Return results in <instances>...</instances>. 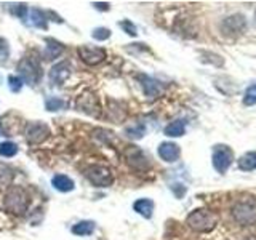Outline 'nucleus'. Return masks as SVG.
I'll use <instances>...</instances> for the list:
<instances>
[{
  "instance_id": "f257e3e1",
  "label": "nucleus",
  "mask_w": 256,
  "mask_h": 240,
  "mask_svg": "<svg viewBox=\"0 0 256 240\" xmlns=\"http://www.w3.org/2000/svg\"><path fill=\"white\" fill-rule=\"evenodd\" d=\"M5 210L10 212L12 214L21 216L28 212L29 206V196L21 186H12L6 190L5 200H4Z\"/></svg>"
},
{
  "instance_id": "f03ea898",
  "label": "nucleus",
  "mask_w": 256,
  "mask_h": 240,
  "mask_svg": "<svg viewBox=\"0 0 256 240\" xmlns=\"http://www.w3.org/2000/svg\"><path fill=\"white\" fill-rule=\"evenodd\" d=\"M186 222L190 229L197 232H208L214 229V226L218 224V216L206 208H197V210L189 213Z\"/></svg>"
},
{
  "instance_id": "7ed1b4c3",
  "label": "nucleus",
  "mask_w": 256,
  "mask_h": 240,
  "mask_svg": "<svg viewBox=\"0 0 256 240\" xmlns=\"http://www.w3.org/2000/svg\"><path fill=\"white\" fill-rule=\"evenodd\" d=\"M232 216L242 226H252L256 222V200L242 198L232 206Z\"/></svg>"
},
{
  "instance_id": "20e7f679",
  "label": "nucleus",
  "mask_w": 256,
  "mask_h": 240,
  "mask_svg": "<svg viewBox=\"0 0 256 240\" xmlns=\"http://www.w3.org/2000/svg\"><path fill=\"white\" fill-rule=\"evenodd\" d=\"M18 72L22 82L29 85H37L44 76V70L40 62L34 58H24L18 62Z\"/></svg>"
},
{
  "instance_id": "39448f33",
  "label": "nucleus",
  "mask_w": 256,
  "mask_h": 240,
  "mask_svg": "<svg viewBox=\"0 0 256 240\" xmlns=\"http://www.w3.org/2000/svg\"><path fill=\"white\" fill-rule=\"evenodd\" d=\"M85 178L90 181L96 188H109L114 182V174H112L110 168L102 165H90L85 168Z\"/></svg>"
},
{
  "instance_id": "423d86ee",
  "label": "nucleus",
  "mask_w": 256,
  "mask_h": 240,
  "mask_svg": "<svg viewBox=\"0 0 256 240\" xmlns=\"http://www.w3.org/2000/svg\"><path fill=\"white\" fill-rule=\"evenodd\" d=\"M212 162H213L214 170L224 174L230 168L232 162H234V152H232V149L226 146V144H216L213 149Z\"/></svg>"
},
{
  "instance_id": "0eeeda50",
  "label": "nucleus",
  "mask_w": 256,
  "mask_h": 240,
  "mask_svg": "<svg viewBox=\"0 0 256 240\" xmlns=\"http://www.w3.org/2000/svg\"><path fill=\"white\" fill-rule=\"evenodd\" d=\"M76 108L80 112H84V114L92 116V117H98L100 112H101L98 96H96L94 93H92V92H85L84 94H80L77 98Z\"/></svg>"
},
{
  "instance_id": "6e6552de",
  "label": "nucleus",
  "mask_w": 256,
  "mask_h": 240,
  "mask_svg": "<svg viewBox=\"0 0 256 240\" xmlns=\"http://www.w3.org/2000/svg\"><path fill=\"white\" fill-rule=\"evenodd\" d=\"M50 138V128H48L46 124L44 122H30L26 126V140L29 141V144H42L44 141H46Z\"/></svg>"
},
{
  "instance_id": "1a4fd4ad",
  "label": "nucleus",
  "mask_w": 256,
  "mask_h": 240,
  "mask_svg": "<svg viewBox=\"0 0 256 240\" xmlns=\"http://www.w3.org/2000/svg\"><path fill=\"white\" fill-rule=\"evenodd\" d=\"M78 58L82 60L88 66H96V64H101L106 60V52L100 46H90V45H80L77 48Z\"/></svg>"
},
{
  "instance_id": "9d476101",
  "label": "nucleus",
  "mask_w": 256,
  "mask_h": 240,
  "mask_svg": "<svg viewBox=\"0 0 256 240\" xmlns=\"http://www.w3.org/2000/svg\"><path fill=\"white\" fill-rule=\"evenodd\" d=\"M72 74V66L69 61H61L50 69L48 72V78L53 85H62Z\"/></svg>"
},
{
  "instance_id": "9b49d317",
  "label": "nucleus",
  "mask_w": 256,
  "mask_h": 240,
  "mask_svg": "<svg viewBox=\"0 0 256 240\" xmlns=\"http://www.w3.org/2000/svg\"><path fill=\"white\" fill-rule=\"evenodd\" d=\"M124 156L126 158V164L136 168V170H144L149 165V158L144 156V152L140 148L128 146L124 152Z\"/></svg>"
},
{
  "instance_id": "f8f14e48",
  "label": "nucleus",
  "mask_w": 256,
  "mask_h": 240,
  "mask_svg": "<svg viewBox=\"0 0 256 240\" xmlns=\"http://www.w3.org/2000/svg\"><path fill=\"white\" fill-rule=\"evenodd\" d=\"M22 126V120L16 116V114H6L0 118V133L4 136H14L21 132Z\"/></svg>"
},
{
  "instance_id": "ddd939ff",
  "label": "nucleus",
  "mask_w": 256,
  "mask_h": 240,
  "mask_svg": "<svg viewBox=\"0 0 256 240\" xmlns=\"http://www.w3.org/2000/svg\"><path fill=\"white\" fill-rule=\"evenodd\" d=\"M245 28H246V21L242 14L229 16L222 22V32L226 36H238L245 30Z\"/></svg>"
},
{
  "instance_id": "4468645a",
  "label": "nucleus",
  "mask_w": 256,
  "mask_h": 240,
  "mask_svg": "<svg viewBox=\"0 0 256 240\" xmlns=\"http://www.w3.org/2000/svg\"><path fill=\"white\" fill-rule=\"evenodd\" d=\"M141 86H142V92L148 98H157L160 96V93L164 92V86L162 84L156 80L154 77H149V76H138Z\"/></svg>"
},
{
  "instance_id": "2eb2a0df",
  "label": "nucleus",
  "mask_w": 256,
  "mask_h": 240,
  "mask_svg": "<svg viewBox=\"0 0 256 240\" xmlns=\"http://www.w3.org/2000/svg\"><path fill=\"white\" fill-rule=\"evenodd\" d=\"M157 152H158L160 158L165 160V162H168V164L176 162V160H178L180 156H181V149H180L178 144L170 142V141H166V142H162V144H160L158 149H157Z\"/></svg>"
},
{
  "instance_id": "dca6fc26",
  "label": "nucleus",
  "mask_w": 256,
  "mask_h": 240,
  "mask_svg": "<svg viewBox=\"0 0 256 240\" xmlns=\"http://www.w3.org/2000/svg\"><path fill=\"white\" fill-rule=\"evenodd\" d=\"M133 210L141 214L142 218H152V212H154V202L150 198H140L133 204Z\"/></svg>"
},
{
  "instance_id": "f3484780",
  "label": "nucleus",
  "mask_w": 256,
  "mask_h": 240,
  "mask_svg": "<svg viewBox=\"0 0 256 240\" xmlns=\"http://www.w3.org/2000/svg\"><path fill=\"white\" fill-rule=\"evenodd\" d=\"M52 186L60 192H70L76 188V184L68 174H56L52 180Z\"/></svg>"
},
{
  "instance_id": "a211bd4d",
  "label": "nucleus",
  "mask_w": 256,
  "mask_h": 240,
  "mask_svg": "<svg viewBox=\"0 0 256 240\" xmlns=\"http://www.w3.org/2000/svg\"><path fill=\"white\" fill-rule=\"evenodd\" d=\"M45 42H46V48H45L46 60H56V58H60V56L62 54V52H64L62 44H60L58 40H54V38H46Z\"/></svg>"
},
{
  "instance_id": "6ab92c4d",
  "label": "nucleus",
  "mask_w": 256,
  "mask_h": 240,
  "mask_svg": "<svg viewBox=\"0 0 256 240\" xmlns=\"http://www.w3.org/2000/svg\"><path fill=\"white\" fill-rule=\"evenodd\" d=\"M164 133L166 136H170V138H180V136L186 133V122H184V120H174V122L168 124L165 126Z\"/></svg>"
},
{
  "instance_id": "aec40b11",
  "label": "nucleus",
  "mask_w": 256,
  "mask_h": 240,
  "mask_svg": "<svg viewBox=\"0 0 256 240\" xmlns=\"http://www.w3.org/2000/svg\"><path fill=\"white\" fill-rule=\"evenodd\" d=\"M14 178V172L6 164H0V189H8Z\"/></svg>"
},
{
  "instance_id": "412c9836",
  "label": "nucleus",
  "mask_w": 256,
  "mask_h": 240,
  "mask_svg": "<svg viewBox=\"0 0 256 240\" xmlns=\"http://www.w3.org/2000/svg\"><path fill=\"white\" fill-rule=\"evenodd\" d=\"M238 168L244 172H253L256 170V150L246 152L242 157L238 158Z\"/></svg>"
},
{
  "instance_id": "4be33fe9",
  "label": "nucleus",
  "mask_w": 256,
  "mask_h": 240,
  "mask_svg": "<svg viewBox=\"0 0 256 240\" xmlns=\"http://www.w3.org/2000/svg\"><path fill=\"white\" fill-rule=\"evenodd\" d=\"M72 234L76 236H92L94 232V222L93 221H80L72 226Z\"/></svg>"
},
{
  "instance_id": "5701e85b",
  "label": "nucleus",
  "mask_w": 256,
  "mask_h": 240,
  "mask_svg": "<svg viewBox=\"0 0 256 240\" xmlns=\"http://www.w3.org/2000/svg\"><path fill=\"white\" fill-rule=\"evenodd\" d=\"M30 18H32V24L34 28H40V29H46L48 22H46V13L40 8H34L30 12Z\"/></svg>"
},
{
  "instance_id": "b1692460",
  "label": "nucleus",
  "mask_w": 256,
  "mask_h": 240,
  "mask_svg": "<svg viewBox=\"0 0 256 240\" xmlns=\"http://www.w3.org/2000/svg\"><path fill=\"white\" fill-rule=\"evenodd\" d=\"M126 136L132 140H141L144 134H146V125L138 124V125H133V126H128L125 130Z\"/></svg>"
},
{
  "instance_id": "393cba45",
  "label": "nucleus",
  "mask_w": 256,
  "mask_h": 240,
  "mask_svg": "<svg viewBox=\"0 0 256 240\" xmlns=\"http://www.w3.org/2000/svg\"><path fill=\"white\" fill-rule=\"evenodd\" d=\"M18 154V146L12 141L0 142V156L2 157H13Z\"/></svg>"
},
{
  "instance_id": "a878e982",
  "label": "nucleus",
  "mask_w": 256,
  "mask_h": 240,
  "mask_svg": "<svg viewBox=\"0 0 256 240\" xmlns=\"http://www.w3.org/2000/svg\"><path fill=\"white\" fill-rule=\"evenodd\" d=\"M244 104L245 106H254L256 104V82H253L244 93Z\"/></svg>"
},
{
  "instance_id": "bb28decb",
  "label": "nucleus",
  "mask_w": 256,
  "mask_h": 240,
  "mask_svg": "<svg viewBox=\"0 0 256 240\" xmlns=\"http://www.w3.org/2000/svg\"><path fill=\"white\" fill-rule=\"evenodd\" d=\"M66 106V102H64L61 98H56V96H50L46 101H45V109L50 110V112H54V110H60Z\"/></svg>"
},
{
  "instance_id": "cd10ccee",
  "label": "nucleus",
  "mask_w": 256,
  "mask_h": 240,
  "mask_svg": "<svg viewBox=\"0 0 256 240\" xmlns=\"http://www.w3.org/2000/svg\"><path fill=\"white\" fill-rule=\"evenodd\" d=\"M8 58H10V46L4 37H0V64H5Z\"/></svg>"
},
{
  "instance_id": "c85d7f7f",
  "label": "nucleus",
  "mask_w": 256,
  "mask_h": 240,
  "mask_svg": "<svg viewBox=\"0 0 256 240\" xmlns=\"http://www.w3.org/2000/svg\"><path fill=\"white\" fill-rule=\"evenodd\" d=\"M22 80H21V77L20 76H10L8 77V88L13 92V93H18V92H21V88H22Z\"/></svg>"
},
{
  "instance_id": "c756f323",
  "label": "nucleus",
  "mask_w": 256,
  "mask_h": 240,
  "mask_svg": "<svg viewBox=\"0 0 256 240\" xmlns=\"http://www.w3.org/2000/svg\"><path fill=\"white\" fill-rule=\"evenodd\" d=\"M118 26L124 29V32H126L128 36H132V37H136L138 36V29H136L134 24L130 21V20H124V21H120L118 22Z\"/></svg>"
},
{
  "instance_id": "7c9ffc66",
  "label": "nucleus",
  "mask_w": 256,
  "mask_h": 240,
  "mask_svg": "<svg viewBox=\"0 0 256 240\" xmlns=\"http://www.w3.org/2000/svg\"><path fill=\"white\" fill-rule=\"evenodd\" d=\"M92 37L98 42H102V40H108L110 37V30L108 28H98L92 32Z\"/></svg>"
},
{
  "instance_id": "2f4dec72",
  "label": "nucleus",
  "mask_w": 256,
  "mask_h": 240,
  "mask_svg": "<svg viewBox=\"0 0 256 240\" xmlns=\"http://www.w3.org/2000/svg\"><path fill=\"white\" fill-rule=\"evenodd\" d=\"M26 5L24 4H21V5H16V10H13V13H16V16H18V18H26Z\"/></svg>"
},
{
  "instance_id": "473e14b6",
  "label": "nucleus",
  "mask_w": 256,
  "mask_h": 240,
  "mask_svg": "<svg viewBox=\"0 0 256 240\" xmlns=\"http://www.w3.org/2000/svg\"><path fill=\"white\" fill-rule=\"evenodd\" d=\"M96 8H101V10H108V4H94Z\"/></svg>"
},
{
  "instance_id": "72a5a7b5",
  "label": "nucleus",
  "mask_w": 256,
  "mask_h": 240,
  "mask_svg": "<svg viewBox=\"0 0 256 240\" xmlns=\"http://www.w3.org/2000/svg\"><path fill=\"white\" fill-rule=\"evenodd\" d=\"M245 240H256V236H250V237H246Z\"/></svg>"
},
{
  "instance_id": "f704fd0d",
  "label": "nucleus",
  "mask_w": 256,
  "mask_h": 240,
  "mask_svg": "<svg viewBox=\"0 0 256 240\" xmlns=\"http://www.w3.org/2000/svg\"><path fill=\"white\" fill-rule=\"evenodd\" d=\"M254 18H256V13H254Z\"/></svg>"
}]
</instances>
